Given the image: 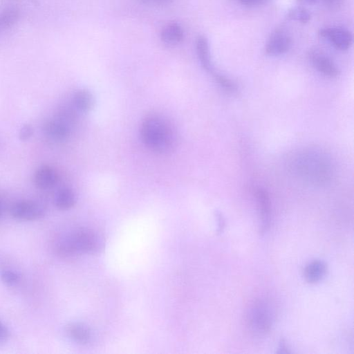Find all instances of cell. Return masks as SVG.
<instances>
[{
    "label": "cell",
    "mask_w": 354,
    "mask_h": 354,
    "mask_svg": "<svg viewBox=\"0 0 354 354\" xmlns=\"http://www.w3.org/2000/svg\"><path fill=\"white\" fill-rule=\"evenodd\" d=\"M66 331L68 337L77 343L86 344L91 339L90 330L82 324L71 323L66 326Z\"/></svg>",
    "instance_id": "obj_16"
},
{
    "label": "cell",
    "mask_w": 354,
    "mask_h": 354,
    "mask_svg": "<svg viewBox=\"0 0 354 354\" xmlns=\"http://www.w3.org/2000/svg\"><path fill=\"white\" fill-rule=\"evenodd\" d=\"M71 127L63 122L55 118L44 122L43 131L50 139L56 141H62L69 136Z\"/></svg>",
    "instance_id": "obj_10"
},
{
    "label": "cell",
    "mask_w": 354,
    "mask_h": 354,
    "mask_svg": "<svg viewBox=\"0 0 354 354\" xmlns=\"http://www.w3.org/2000/svg\"><path fill=\"white\" fill-rule=\"evenodd\" d=\"M258 205L261 218V230L266 232L270 223V200L268 192L263 189H259L256 193Z\"/></svg>",
    "instance_id": "obj_12"
},
{
    "label": "cell",
    "mask_w": 354,
    "mask_h": 354,
    "mask_svg": "<svg viewBox=\"0 0 354 354\" xmlns=\"http://www.w3.org/2000/svg\"><path fill=\"white\" fill-rule=\"evenodd\" d=\"M196 53L202 66L208 71H212V66L209 53V44L203 35L197 37L196 41Z\"/></svg>",
    "instance_id": "obj_15"
},
{
    "label": "cell",
    "mask_w": 354,
    "mask_h": 354,
    "mask_svg": "<svg viewBox=\"0 0 354 354\" xmlns=\"http://www.w3.org/2000/svg\"><path fill=\"white\" fill-rule=\"evenodd\" d=\"M310 14L308 10L303 7H294L287 13V18L302 24H306L310 20Z\"/></svg>",
    "instance_id": "obj_19"
},
{
    "label": "cell",
    "mask_w": 354,
    "mask_h": 354,
    "mask_svg": "<svg viewBox=\"0 0 354 354\" xmlns=\"http://www.w3.org/2000/svg\"><path fill=\"white\" fill-rule=\"evenodd\" d=\"M102 248L101 238L94 232L80 229L59 238L55 243V252L68 258L81 253H95Z\"/></svg>",
    "instance_id": "obj_2"
},
{
    "label": "cell",
    "mask_w": 354,
    "mask_h": 354,
    "mask_svg": "<svg viewBox=\"0 0 354 354\" xmlns=\"http://www.w3.org/2000/svg\"><path fill=\"white\" fill-rule=\"evenodd\" d=\"M141 139L150 150L165 153L173 150L176 143V132L171 122L157 113L147 115L140 125Z\"/></svg>",
    "instance_id": "obj_1"
},
{
    "label": "cell",
    "mask_w": 354,
    "mask_h": 354,
    "mask_svg": "<svg viewBox=\"0 0 354 354\" xmlns=\"http://www.w3.org/2000/svg\"><path fill=\"white\" fill-rule=\"evenodd\" d=\"M73 106L78 111L88 112L93 106L94 99L91 93L86 89L75 91L72 97Z\"/></svg>",
    "instance_id": "obj_13"
},
{
    "label": "cell",
    "mask_w": 354,
    "mask_h": 354,
    "mask_svg": "<svg viewBox=\"0 0 354 354\" xmlns=\"http://www.w3.org/2000/svg\"><path fill=\"white\" fill-rule=\"evenodd\" d=\"M319 35L328 39L336 48L342 50L348 49L353 43L351 32L342 28H324L319 30Z\"/></svg>",
    "instance_id": "obj_6"
},
{
    "label": "cell",
    "mask_w": 354,
    "mask_h": 354,
    "mask_svg": "<svg viewBox=\"0 0 354 354\" xmlns=\"http://www.w3.org/2000/svg\"><path fill=\"white\" fill-rule=\"evenodd\" d=\"M9 336V331L6 326L0 322V342H4Z\"/></svg>",
    "instance_id": "obj_25"
},
{
    "label": "cell",
    "mask_w": 354,
    "mask_h": 354,
    "mask_svg": "<svg viewBox=\"0 0 354 354\" xmlns=\"http://www.w3.org/2000/svg\"><path fill=\"white\" fill-rule=\"evenodd\" d=\"M76 196L73 189L64 187L59 189L55 197V205L61 210H67L74 206Z\"/></svg>",
    "instance_id": "obj_17"
},
{
    "label": "cell",
    "mask_w": 354,
    "mask_h": 354,
    "mask_svg": "<svg viewBox=\"0 0 354 354\" xmlns=\"http://www.w3.org/2000/svg\"><path fill=\"white\" fill-rule=\"evenodd\" d=\"M1 213H2V207H1V201H0V216L1 215Z\"/></svg>",
    "instance_id": "obj_28"
},
{
    "label": "cell",
    "mask_w": 354,
    "mask_h": 354,
    "mask_svg": "<svg viewBox=\"0 0 354 354\" xmlns=\"http://www.w3.org/2000/svg\"><path fill=\"white\" fill-rule=\"evenodd\" d=\"M273 320L272 308L263 299H256L247 310V326L249 330L256 336L266 335L270 330Z\"/></svg>",
    "instance_id": "obj_4"
},
{
    "label": "cell",
    "mask_w": 354,
    "mask_h": 354,
    "mask_svg": "<svg viewBox=\"0 0 354 354\" xmlns=\"http://www.w3.org/2000/svg\"><path fill=\"white\" fill-rule=\"evenodd\" d=\"M58 179L57 171L49 165L39 167L33 177L35 185L40 189L52 188L57 183Z\"/></svg>",
    "instance_id": "obj_9"
},
{
    "label": "cell",
    "mask_w": 354,
    "mask_h": 354,
    "mask_svg": "<svg viewBox=\"0 0 354 354\" xmlns=\"http://www.w3.org/2000/svg\"><path fill=\"white\" fill-rule=\"evenodd\" d=\"M11 216L19 221H35L40 219L45 214L44 206L31 200H21L14 203L10 208Z\"/></svg>",
    "instance_id": "obj_5"
},
{
    "label": "cell",
    "mask_w": 354,
    "mask_h": 354,
    "mask_svg": "<svg viewBox=\"0 0 354 354\" xmlns=\"http://www.w3.org/2000/svg\"><path fill=\"white\" fill-rule=\"evenodd\" d=\"M141 3L149 6H165L169 5L172 0H138Z\"/></svg>",
    "instance_id": "obj_24"
},
{
    "label": "cell",
    "mask_w": 354,
    "mask_h": 354,
    "mask_svg": "<svg viewBox=\"0 0 354 354\" xmlns=\"http://www.w3.org/2000/svg\"><path fill=\"white\" fill-rule=\"evenodd\" d=\"M295 166L297 172L312 183H325L330 176L328 160L315 151H306L297 157Z\"/></svg>",
    "instance_id": "obj_3"
},
{
    "label": "cell",
    "mask_w": 354,
    "mask_h": 354,
    "mask_svg": "<svg viewBox=\"0 0 354 354\" xmlns=\"http://www.w3.org/2000/svg\"><path fill=\"white\" fill-rule=\"evenodd\" d=\"M33 133V129L31 125L24 124L19 130V137L22 141H26L29 140Z\"/></svg>",
    "instance_id": "obj_22"
},
{
    "label": "cell",
    "mask_w": 354,
    "mask_h": 354,
    "mask_svg": "<svg viewBox=\"0 0 354 354\" xmlns=\"http://www.w3.org/2000/svg\"><path fill=\"white\" fill-rule=\"evenodd\" d=\"M297 3L303 5H313L315 4L317 0H296Z\"/></svg>",
    "instance_id": "obj_27"
},
{
    "label": "cell",
    "mask_w": 354,
    "mask_h": 354,
    "mask_svg": "<svg viewBox=\"0 0 354 354\" xmlns=\"http://www.w3.org/2000/svg\"><path fill=\"white\" fill-rule=\"evenodd\" d=\"M267 0H240V1L246 6H257L264 3Z\"/></svg>",
    "instance_id": "obj_26"
},
{
    "label": "cell",
    "mask_w": 354,
    "mask_h": 354,
    "mask_svg": "<svg viewBox=\"0 0 354 354\" xmlns=\"http://www.w3.org/2000/svg\"><path fill=\"white\" fill-rule=\"evenodd\" d=\"M19 11L15 7H8L0 12V35L12 27L19 19Z\"/></svg>",
    "instance_id": "obj_18"
},
{
    "label": "cell",
    "mask_w": 354,
    "mask_h": 354,
    "mask_svg": "<svg viewBox=\"0 0 354 354\" xmlns=\"http://www.w3.org/2000/svg\"><path fill=\"white\" fill-rule=\"evenodd\" d=\"M326 272V263L321 260H314L306 266L304 277L308 282L316 283L324 277Z\"/></svg>",
    "instance_id": "obj_14"
},
{
    "label": "cell",
    "mask_w": 354,
    "mask_h": 354,
    "mask_svg": "<svg viewBox=\"0 0 354 354\" xmlns=\"http://www.w3.org/2000/svg\"><path fill=\"white\" fill-rule=\"evenodd\" d=\"M215 79L221 86L227 91H234L236 89V84L223 75L216 74Z\"/></svg>",
    "instance_id": "obj_21"
},
{
    "label": "cell",
    "mask_w": 354,
    "mask_h": 354,
    "mask_svg": "<svg viewBox=\"0 0 354 354\" xmlns=\"http://www.w3.org/2000/svg\"><path fill=\"white\" fill-rule=\"evenodd\" d=\"M291 38L283 30H277L270 37L265 52L270 56H278L286 53L291 47Z\"/></svg>",
    "instance_id": "obj_7"
},
{
    "label": "cell",
    "mask_w": 354,
    "mask_h": 354,
    "mask_svg": "<svg viewBox=\"0 0 354 354\" xmlns=\"http://www.w3.org/2000/svg\"><path fill=\"white\" fill-rule=\"evenodd\" d=\"M309 57L315 68L324 75L335 77L339 74V69L333 61L322 52L312 50Z\"/></svg>",
    "instance_id": "obj_8"
},
{
    "label": "cell",
    "mask_w": 354,
    "mask_h": 354,
    "mask_svg": "<svg viewBox=\"0 0 354 354\" xmlns=\"http://www.w3.org/2000/svg\"><path fill=\"white\" fill-rule=\"evenodd\" d=\"M318 1V0H317ZM328 9L332 10H339L344 3V0H320Z\"/></svg>",
    "instance_id": "obj_23"
},
{
    "label": "cell",
    "mask_w": 354,
    "mask_h": 354,
    "mask_svg": "<svg viewBox=\"0 0 354 354\" xmlns=\"http://www.w3.org/2000/svg\"><path fill=\"white\" fill-rule=\"evenodd\" d=\"M162 41L168 46L180 44L184 39V31L181 26L172 22L165 25L160 32Z\"/></svg>",
    "instance_id": "obj_11"
},
{
    "label": "cell",
    "mask_w": 354,
    "mask_h": 354,
    "mask_svg": "<svg viewBox=\"0 0 354 354\" xmlns=\"http://www.w3.org/2000/svg\"><path fill=\"white\" fill-rule=\"evenodd\" d=\"M0 278L1 281L8 286L17 285L19 283L21 279L19 273L10 269L1 270L0 272Z\"/></svg>",
    "instance_id": "obj_20"
}]
</instances>
